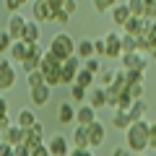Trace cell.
<instances>
[{"label":"cell","instance_id":"1","mask_svg":"<svg viewBox=\"0 0 156 156\" xmlns=\"http://www.w3.org/2000/svg\"><path fill=\"white\" fill-rule=\"evenodd\" d=\"M148 130H151V122H146V120H138L125 130V140H128V148L133 154H143L148 148Z\"/></svg>","mask_w":156,"mask_h":156},{"label":"cell","instance_id":"2","mask_svg":"<svg viewBox=\"0 0 156 156\" xmlns=\"http://www.w3.org/2000/svg\"><path fill=\"white\" fill-rule=\"evenodd\" d=\"M39 70H42V76H44V83L47 86H60V76H62V60L55 55V52L47 50L44 57H42V62H39Z\"/></svg>","mask_w":156,"mask_h":156},{"label":"cell","instance_id":"3","mask_svg":"<svg viewBox=\"0 0 156 156\" xmlns=\"http://www.w3.org/2000/svg\"><path fill=\"white\" fill-rule=\"evenodd\" d=\"M76 44H78V42H73L70 34L60 31V34H55V37H52V42H50V52H55L60 60H68V57L76 55Z\"/></svg>","mask_w":156,"mask_h":156},{"label":"cell","instance_id":"4","mask_svg":"<svg viewBox=\"0 0 156 156\" xmlns=\"http://www.w3.org/2000/svg\"><path fill=\"white\" fill-rule=\"evenodd\" d=\"M16 86V65L11 57H0V91H11Z\"/></svg>","mask_w":156,"mask_h":156},{"label":"cell","instance_id":"5","mask_svg":"<svg viewBox=\"0 0 156 156\" xmlns=\"http://www.w3.org/2000/svg\"><path fill=\"white\" fill-rule=\"evenodd\" d=\"M83 68V60L78 55H73V57H68V60H62V76H60V83L62 86H70V83H76V76H78V70Z\"/></svg>","mask_w":156,"mask_h":156},{"label":"cell","instance_id":"6","mask_svg":"<svg viewBox=\"0 0 156 156\" xmlns=\"http://www.w3.org/2000/svg\"><path fill=\"white\" fill-rule=\"evenodd\" d=\"M120 60H122L125 70H146V68H148V57H146L143 52H128V55H122Z\"/></svg>","mask_w":156,"mask_h":156},{"label":"cell","instance_id":"7","mask_svg":"<svg viewBox=\"0 0 156 156\" xmlns=\"http://www.w3.org/2000/svg\"><path fill=\"white\" fill-rule=\"evenodd\" d=\"M50 96H52V86H47V83L29 89V99H31V104H34V107H47Z\"/></svg>","mask_w":156,"mask_h":156},{"label":"cell","instance_id":"8","mask_svg":"<svg viewBox=\"0 0 156 156\" xmlns=\"http://www.w3.org/2000/svg\"><path fill=\"white\" fill-rule=\"evenodd\" d=\"M47 146H50V154L52 156H68L70 154V140L65 138V135H60V133H55L50 140H47Z\"/></svg>","mask_w":156,"mask_h":156},{"label":"cell","instance_id":"9","mask_svg":"<svg viewBox=\"0 0 156 156\" xmlns=\"http://www.w3.org/2000/svg\"><path fill=\"white\" fill-rule=\"evenodd\" d=\"M34 21H39V23L55 21V11L50 8L47 0H34Z\"/></svg>","mask_w":156,"mask_h":156},{"label":"cell","instance_id":"10","mask_svg":"<svg viewBox=\"0 0 156 156\" xmlns=\"http://www.w3.org/2000/svg\"><path fill=\"white\" fill-rule=\"evenodd\" d=\"M104 42H107V57H122V34L109 31L104 34Z\"/></svg>","mask_w":156,"mask_h":156},{"label":"cell","instance_id":"11","mask_svg":"<svg viewBox=\"0 0 156 156\" xmlns=\"http://www.w3.org/2000/svg\"><path fill=\"white\" fill-rule=\"evenodd\" d=\"M23 143L29 146V148H37V146L44 143V128L42 125H31V128H26V135H23Z\"/></svg>","mask_w":156,"mask_h":156},{"label":"cell","instance_id":"12","mask_svg":"<svg viewBox=\"0 0 156 156\" xmlns=\"http://www.w3.org/2000/svg\"><path fill=\"white\" fill-rule=\"evenodd\" d=\"M23 29H26V18L18 16V13H11V18H8V29H5V31L13 37V42H18V39L23 37Z\"/></svg>","mask_w":156,"mask_h":156},{"label":"cell","instance_id":"13","mask_svg":"<svg viewBox=\"0 0 156 156\" xmlns=\"http://www.w3.org/2000/svg\"><path fill=\"white\" fill-rule=\"evenodd\" d=\"M89 128V143H91V148H99L101 143H104V138H107V128L96 120V122H91V125H86Z\"/></svg>","mask_w":156,"mask_h":156},{"label":"cell","instance_id":"14","mask_svg":"<svg viewBox=\"0 0 156 156\" xmlns=\"http://www.w3.org/2000/svg\"><path fill=\"white\" fill-rule=\"evenodd\" d=\"M76 122L78 125H91V122H96V109L91 104H78L76 107Z\"/></svg>","mask_w":156,"mask_h":156},{"label":"cell","instance_id":"15","mask_svg":"<svg viewBox=\"0 0 156 156\" xmlns=\"http://www.w3.org/2000/svg\"><path fill=\"white\" fill-rule=\"evenodd\" d=\"M23 135H26V130H23L21 125H16V122H13L8 130H3V140H5V143H11V146L23 143Z\"/></svg>","mask_w":156,"mask_h":156},{"label":"cell","instance_id":"16","mask_svg":"<svg viewBox=\"0 0 156 156\" xmlns=\"http://www.w3.org/2000/svg\"><path fill=\"white\" fill-rule=\"evenodd\" d=\"M57 122H60V125L76 122V107H73L70 101H62V104L57 107Z\"/></svg>","mask_w":156,"mask_h":156},{"label":"cell","instance_id":"17","mask_svg":"<svg viewBox=\"0 0 156 156\" xmlns=\"http://www.w3.org/2000/svg\"><path fill=\"white\" fill-rule=\"evenodd\" d=\"M76 55L81 57V60H89V57H96V50H94V39H81L76 44Z\"/></svg>","mask_w":156,"mask_h":156},{"label":"cell","instance_id":"18","mask_svg":"<svg viewBox=\"0 0 156 156\" xmlns=\"http://www.w3.org/2000/svg\"><path fill=\"white\" fill-rule=\"evenodd\" d=\"M21 42H26V44L39 42V21H34V18H29V21H26V29H23Z\"/></svg>","mask_w":156,"mask_h":156},{"label":"cell","instance_id":"19","mask_svg":"<svg viewBox=\"0 0 156 156\" xmlns=\"http://www.w3.org/2000/svg\"><path fill=\"white\" fill-rule=\"evenodd\" d=\"M73 148H91L89 143V128L86 125H78L76 133H73Z\"/></svg>","mask_w":156,"mask_h":156},{"label":"cell","instance_id":"20","mask_svg":"<svg viewBox=\"0 0 156 156\" xmlns=\"http://www.w3.org/2000/svg\"><path fill=\"white\" fill-rule=\"evenodd\" d=\"M128 115H130V120H133V122H138V120H146V115H148V104H146L143 99H135V101H133V107L128 109Z\"/></svg>","mask_w":156,"mask_h":156},{"label":"cell","instance_id":"21","mask_svg":"<svg viewBox=\"0 0 156 156\" xmlns=\"http://www.w3.org/2000/svg\"><path fill=\"white\" fill-rule=\"evenodd\" d=\"M8 55H11L13 62H23V60L29 57V44L18 39V42H13V47H11V52H8Z\"/></svg>","mask_w":156,"mask_h":156},{"label":"cell","instance_id":"22","mask_svg":"<svg viewBox=\"0 0 156 156\" xmlns=\"http://www.w3.org/2000/svg\"><path fill=\"white\" fill-rule=\"evenodd\" d=\"M130 18V11H128V3H117L115 8H112V21L117 23V26H125Z\"/></svg>","mask_w":156,"mask_h":156},{"label":"cell","instance_id":"23","mask_svg":"<svg viewBox=\"0 0 156 156\" xmlns=\"http://www.w3.org/2000/svg\"><path fill=\"white\" fill-rule=\"evenodd\" d=\"M130 125H133L130 115H128V112H122V109H117L115 117H112V128H117V130H128Z\"/></svg>","mask_w":156,"mask_h":156},{"label":"cell","instance_id":"24","mask_svg":"<svg viewBox=\"0 0 156 156\" xmlns=\"http://www.w3.org/2000/svg\"><path fill=\"white\" fill-rule=\"evenodd\" d=\"M16 125H21L23 130L31 128V125H37V115H34L31 109H26V107H23V109L18 112V117H16Z\"/></svg>","mask_w":156,"mask_h":156},{"label":"cell","instance_id":"25","mask_svg":"<svg viewBox=\"0 0 156 156\" xmlns=\"http://www.w3.org/2000/svg\"><path fill=\"white\" fill-rule=\"evenodd\" d=\"M89 104L94 107V109L107 107V89H94V91L89 94Z\"/></svg>","mask_w":156,"mask_h":156},{"label":"cell","instance_id":"26","mask_svg":"<svg viewBox=\"0 0 156 156\" xmlns=\"http://www.w3.org/2000/svg\"><path fill=\"white\" fill-rule=\"evenodd\" d=\"M94 81H96V73L86 70V68H81V70H78V76H76V83H78V86H83V89H89Z\"/></svg>","mask_w":156,"mask_h":156},{"label":"cell","instance_id":"27","mask_svg":"<svg viewBox=\"0 0 156 156\" xmlns=\"http://www.w3.org/2000/svg\"><path fill=\"white\" fill-rule=\"evenodd\" d=\"M128 52H138V39L135 34H122V55Z\"/></svg>","mask_w":156,"mask_h":156},{"label":"cell","instance_id":"28","mask_svg":"<svg viewBox=\"0 0 156 156\" xmlns=\"http://www.w3.org/2000/svg\"><path fill=\"white\" fill-rule=\"evenodd\" d=\"M86 96H89V89H83V86H78V83H70V99H73V101L83 104Z\"/></svg>","mask_w":156,"mask_h":156},{"label":"cell","instance_id":"29","mask_svg":"<svg viewBox=\"0 0 156 156\" xmlns=\"http://www.w3.org/2000/svg\"><path fill=\"white\" fill-rule=\"evenodd\" d=\"M39 62H42V57H34V55H29L26 60L21 62V70H23V73H26V76H29V73L39 70Z\"/></svg>","mask_w":156,"mask_h":156},{"label":"cell","instance_id":"30","mask_svg":"<svg viewBox=\"0 0 156 156\" xmlns=\"http://www.w3.org/2000/svg\"><path fill=\"white\" fill-rule=\"evenodd\" d=\"M143 0H128V11H130V16H135V18H143Z\"/></svg>","mask_w":156,"mask_h":156},{"label":"cell","instance_id":"31","mask_svg":"<svg viewBox=\"0 0 156 156\" xmlns=\"http://www.w3.org/2000/svg\"><path fill=\"white\" fill-rule=\"evenodd\" d=\"M96 78H99V81H101V86L107 89V86H109L112 81H115V70H112V68H101V70L96 73Z\"/></svg>","mask_w":156,"mask_h":156},{"label":"cell","instance_id":"32","mask_svg":"<svg viewBox=\"0 0 156 156\" xmlns=\"http://www.w3.org/2000/svg\"><path fill=\"white\" fill-rule=\"evenodd\" d=\"M26 3H29V0H3V8H5L8 13H18Z\"/></svg>","mask_w":156,"mask_h":156},{"label":"cell","instance_id":"33","mask_svg":"<svg viewBox=\"0 0 156 156\" xmlns=\"http://www.w3.org/2000/svg\"><path fill=\"white\" fill-rule=\"evenodd\" d=\"M117 3H120V0H94V8H96V13H107V11H112Z\"/></svg>","mask_w":156,"mask_h":156},{"label":"cell","instance_id":"34","mask_svg":"<svg viewBox=\"0 0 156 156\" xmlns=\"http://www.w3.org/2000/svg\"><path fill=\"white\" fill-rule=\"evenodd\" d=\"M44 83V76H42V70H34V73H29L26 76V86L29 89H34V86H42Z\"/></svg>","mask_w":156,"mask_h":156},{"label":"cell","instance_id":"35","mask_svg":"<svg viewBox=\"0 0 156 156\" xmlns=\"http://www.w3.org/2000/svg\"><path fill=\"white\" fill-rule=\"evenodd\" d=\"M143 18H148V21H156V0H143Z\"/></svg>","mask_w":156,"mask_h":156},{"label":"cell","instance_id":"36","mask_svg":"<svg viewBox=\"0 0 156 156\" xmlns=\"http://www.w3.org/2000/svg\"><path fill=\"white\" fill-rule=\"evenodd\" d=\"M11 47H13V37L8 31H0V55L3 52H11Z\"/></svg>","mask_w":156,"mask_h":156},{"label":"cell","instance_id":"37","mask_svg":"<svg viewBox=\"0 0 156 156\" xmlns=\"http://www.w3.org/2000/svg\"><path fill=\"white\" fill-rule=\"evenodd\" d=\"M128 94L133 96V99H143V94H146V83H128Z\"/></svg>","mask_w":156,"mask_h":156},{"label":"cell","instance_id":"38","mask_svg":"<svg viewBox=\"0 0 156 156\" xmlns=\"http://www.w3.org/2000/svg\"><path fill=\"white\" fill-rule=\"evenodd\" d=\"M138 52H143V55H148V50H151V39H148V34H138Z\"/></svg>","mask_w":156,"mask_h":156},{"label":"cell","instance_id":"39","mask_svg":"<svg viewBox=\"0 0 156 156\" xmlns=\"http://www.w3.org/2000/svg\"><path fill=\"white\" fill-rule=\"evenodd\" d=\"M83 68L91 73H99L101 70V57H89V60H83Z\"/></svg>","mask_w":156,"mask_h":156},{"label":"cell","instance_id":"40","mask_svg":"<svg viewBox=\"0 0 156 156\" xmlns=\"http://www.w3.org/2000/svg\"><path fill=\"white\" fill-rule=\"evenodd\" d=\"M143 76H146V70H128V83H146Z\"/></svg>","mask_w":156,"mask_h":156},{"label":"cell","instance_id":"41","mask_svg":"<svg viewBox=\"0 0 156 156\" xmlns=\"http://www.w3.org/2000/svg\"><path fill=\"white\" fill-rule=\"evenodd\" d=\"M94 50H96V57H107V42H104V37L94 39Z\"/></svg>","mask_w":156,"mask_h":156},{"label":"cell","instance_id":"42","mask_svg":"<svg viewBox=\"0 0 156 156\" xmlns=\"http://www.w3.org/2000/svg\"><path fill=\"white\" fill-rule=\"evenodd\" d=\"M60 11H65L68 16H76V11H78V0H65Z\"/></svg>","mask_w":156,"mask_h":156},{"label":"cell","instance_id":"43","mask_svg":"<svg viewBox=\"0 0 156 156\" xmlns=\"http://www.w3.org/2000/svg\"><path fill=\"white\" fill-rule=\"evenodd\" d=\"M44 47L39 44V42H34V44H29V55H34V57H44Z\"/></svg>","mask_w":156,"mask_h":156},{"label":"cell","instance_id":"44","mask_svg":"<svg viewBox=\"0 0 156 156\" xmlns=\"http://www.w3.org/2000/svg\"><path fill=\"white\" fill-rule=\"evenodd\" d=\"M0 156H16V146H11V143H0Z\"/></svg>","mask_w":156,"mask_h":156},{"label":"cell","instance_id":"45","mask_svg":"<svg viewBox=\"0 0 156 156\" xmlns=\"http://www.w3.org/2000/svg\"><path fill=\"white\" fill-rule=\"evenodd\" d=\"M31 156H52L50 154V146L42 143V146H37V148H31Z\"/></svg>","mask_w":156,"mask_h":156},{"label":"cell","instance_id":"46","mask_svg":"<svg viewBox=\"0 0 156 156\" xmlns=\"http://www.w3.org/2000/svg\"><path fill=\"white\" fill-rule=\"evenodd\" d=\"M148 148L156 151V122L151 125V130H148Z\"/></svg>","mask_w":156,"mask_h":156},{"label":"cell","instance_id":"47","mask_svg":"<svg viewBox=\"0 0 156 156\" xmlns=\"http://www.w3.org/2000/svg\"><path fill=\"white\" fill-rule=\"evenodd\" d=\"M11 117H8V112H0V130H8V128H11Z\"/></svg>","mask_w":156,"mask_h":156},{"label":"cell","instance_id":"48","mask_svg":"<svg viewBox=\"0 0 156 156\" xmlns=\"http://www.w3.org/2000/svg\"><path fill=\"white\" fill-rule=\"evenodd\" d=\"M68 156H94V151H91V148H70Z\"/></svg>","mask_w":156,"mask_h":156},{"label":"cell","instance_id":"49","mask_svg":"<svg viewBox=\"0 0 156 156\" xmlns=\"http://www.w3.org/2000/svg\"><path fill=\"white\" fill-rule=\"evenodd\" d=\"M55 21H57V23H62V26H65V23L70 21V16H68L65 11H55Z\"/></svg>","mask_w":156,"mask_h":156},{"label":"cell","instance_id":"50","mask_svg":"<svg viewBox=\"0 0 156 156\" xmlns=\"http://www.w3.org/2000/svg\"><path fill=\"white\" fill-rule=\"evenodd\" d=\"M16 156H31V148H29L26 143H18L16 146Z\"/></svg>","mask_w":156,"mask_h":156},{"label":"cell","instance_id":"51","mask_svg":"<svg viewBox=\"0 0 156 156\" xmlns=\"http://www.w3.org/2000/svg\"><path fill=\"white\" fill-rule=\"evenodd\" d=\"M112 156H133V151L128 148V146H120V148H115V154Z\"/></svg>","mask_w":156,"mask_h":156},{"label":"cell","instance_id":"52","mask_svg":"<svg viewBox=\"0 0 156 156\" xmlns=\"http://www.w3.org/2000/svg\"><path fill=\"white\" fill-rule=\"evenodd\" d=\"M47 3H50V8H52V11H60L65 0H47Z\"/></svg>","mask_w":156,"mask_h":156},{"label":"cell","instance_id":"53","mask_svg":"<svg viewBox=\"0 0 156 156\" xmlns=\"http://www.w3.org/2000/svg\"><path fill=\"white\" fill-rule=\"evenodd\" d=\"M0 112H8V101L3 99V96H0Z\"/></svg>","mask_w":156,"mask_h":156},{"label":"cell","instance_id":"54","mask_svg":"<svg viewBox=\"0 0 156 156\" xmlns=\"http://www.w3.org/2000/svg\"><path fill=\"white\" fill-rule=\"evenodd\" d=\"M148 57H151V62H156V47H151V50H148Z\"/></svg>","mask_w":156,"mask_h":156},{"label":"cell","instance_id":"55","mask_svg":"<svg viewBox=\"0 0 156 156\" xmlns=\"http://www.w3.org/2000/svg\"><path fill=\"white\" fill-rule=\"evenodd\" d=\"M0 143H3V130H0Z\"/></svg>","mask_w":156,"mask_h":156}]
</instances>
